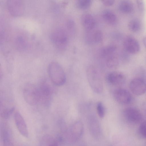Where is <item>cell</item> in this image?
Wrapping results in <instances>:
<instances>
[{"mask_svg": "<svg viewBox=\"0 0 146 146\" xmlns=\"http://www.w3.org/2000/svg\"><path fill=\"white\" fill-rule=\"evenodd\" d=\"M88 81L92 90L97 94H100L103 90V84L100 72L95 66H89L86 70Z\"/></svg>", "mask_w": 146, "mask_h": 146, "instance_id": "obj_1", "label": "cell"}, {"mask_svg": "<svg viewBox=\"0 0 146 146\" xmlns=\"http://www.w3.org/2000/svg\"><path fill=\"white\" fill-rule=\"evenodd\" d=\"M48 72L51 81L54 85L61 86L65 83L66 79L65 73L58 63L51 62L48 66Z\"/></svg>", "mask_w": 146, "mask_h": 146, "instance_id": "obj_2", "label": "cell"}, {"mask_svg": "<svg viewBox=\"0 0 146 146\" xmlns=\"http://www.w3.org/2000/svg\"><path fill=\"white\" fill-rule=\"evenodd\" d=\"M50 39L54 46L58 50H64L66 48L68 37L63 29L58 28L54 30L50 34Z\"/></svg>", "mask_w": 146, "mask_h": 146, "instance_id": "obj_3", "label": "cell"}, {"mask_svg": "<svg viewBox=\"0 0 146 146\" xmlns=\"http://www.w3.org/2000/svg\"><path fill=\"white\" fill-rule=\"evenodd\" d=\"M23 95L25 101L32 106L36 105L39 101V96L38 88L34 84H29L24 87Z\"/></svg>", "mask_w": 146, "mask_h": 146, "instance_id": "obj_4", "label": "cell"}, {"mask_svg": "<svg viewBox=\"0 0 146 146\" xmlns=\"http://www.w3.org/2000/svg\"><path fill=\"white\" fill-rule=\"evenodd\" d=\"M38 88L39 96V103L46 106L50 104L52 93V89L50 84L46 82H42Z\"/></svg>", "mask_w": 146, "mask_h": 146, "instance_id": "obj_5", "label": "cell"}, {"mask_svg": "<svg viewBox=\"0 0 146 146\" xmlns=\"http://www.w3.org/2000/svg\"><path fill=\"white\" fill-rule=\"evenodd\" d=\"M123 114L125 118L133 123H141L143 117L141 112L138 110L133 108H127L124 110Z\"/></svg>", "mask_w": 146, "mask_h": 146, "instance_id": "obj_6", "label": "cell"}, {"mask_svg": "<svg viewBox=\"0 0 146 146\" xmlns=\"http://www.w3.org/2000/svg\"><path fill=\"white\" fill-rule=\"evenodd\" d=\"M129 86L131 92L136 95H141L145 92V82L141 78H136L132 79Z\"/></svg>", "mask_w": 146, "mask_h": 146, "instance_id": "obj_7", "label": "cell"}, {"mask_svg": "<svg viewBox=\"0 0 146 146\" xmlns=\"http://www.w3.org/2000/svg\"><path fill=\"white\" fill-rule=\"evenodd\" d=\"M123 46L126 51L130 53L135 54L139 51L140 44L137 40L134 37L128 36L124 39Z\"/></svg>", "mask_w": 146, "mask_h": 146, "instance_id": "obj_8", "label": "cell"}, {"mask_svg": "<svg viewBox=\"0 0 146 146\" xmlns=\"http://www.w3.org/2000/svg\"><path fill=\"white\" fill-rule=\"evenodd\" d=\"M113 96L116 101L123 104L129 103L132 100V96L129 92L123 88L115 90L113 93Z\"/></svg>", "mask_w": 146, "mask_h": 146, "instance_id": "obj_9", "label": "cell"}, {"mask_svg": "<svg viewBox=\"0 0 146 146\" xmlns=\"http://www.w3.org/2000/svg\"><path fill=\"white\" fill-rule=\"evenodd\" d=\"M106 79L110 84L115 86L123 85L125 82L126 78L125 75L119 71H113L107 75Z\"/></svg>", "mask_w": 146, "mask_h": 146, "instance_id": "obj_10", "label": "cell"}, {"mask_svg": "<svg viewBox=\"0 0 146 146\" xmlns=\"http://www.w3.org/2000/svg\"><path fill=\"white\" fill-rule=\"evenodd\" d=\"M7 5L8 11L12 15L19 17L22 14L23 6L21 1L8 0L7 1Z\"/></svg>", "mask_w": 146, "mask_h": 146, "instance_id": "obj_11", "label": "cell"}, {"mask_svg": "<svg viewBox=\"0 0 146 146\" xmlns=\"http://www.w3.org/2000/svg\"><path fill=\"white\" fill-rule=\"evenodd\" d=\"M14 119L19 133L24 137H28L29 134L27 125L22 115L19 112H17L14 114Z\"/></svg>", "mask_w": 146, "mask_h": 146, "instance_id": "obj_12", "label": "cell"}, {"mask_svg": "<svg viewBox=\"0 0 146 146\" xmlns=\"http://www.w3.org/2000/svg\"><path fill=\"white\" fill-rule=\"evenodd\" d=\"M83 131L84 126L82 122L80 120L75 122L70 130V134L72 140L76 141L80 139L83 134Z\"/></svg>", "mask_w": 146, "mask_h": 146, "instance_id": "obj_13", "label": "cell"}, {"mask_svg": "<svg viewBox=\"0 0 146 146\" xmlns=\"http://www.w3.org/2000/svg\"><path fill=\"white\" fill-rule=\"evenodd\" d=\"M82 24L86 32L91 31L95 26L96 20L90 14H84L81 17Z\"/></svg>", "mask_w": 146, "mask_h": 146, "instance_id": "obj_14", "label": "cell"}, {"mask_svg": "<svg viewBox=\"0 0 146 146\" xmlns=\"http://www.w3.org/2000/svg\"><path fill=\"white\" fill-rule=\"evenodd\" d=\"M102 17L105 21L108 24L114 25L117 22V18L115 13L110 10L104 11L102 14Z\"/></svg>", "mask_w": 146, "mask_h": 146, "instance_id": "obj_15", "label": "cell"}, {"mask_svg": "<svg viewBox=\"0 0 146 146\" xmlns=\"http://www.w3.org/2000/svg\"><path fill=\"white\" fill-rule=\"evenodd\" d=\"M118 7L121 12L126 14L131 13L134 9L133 3L128 0L121 1L118 4Z\"/></svg>", "mask_w": 146, "mask_h": 146, "instance_id": "obj_16", "label": "cell"}, {"mask_svg": "<svg viewBox=\"0 0 146 146\" xmlns=\"http://www.w3.org/2000/svg\"><path fill=\"white\" fill-rule=\"evenodd\" d=\"M90 130L92 134L96 137H98L100 134L101 131L99 123L94 117H91L89 119Z\"/></svg>", "mask_w": 146, "mask_h": 146, "instance_id": "obj_17", "label": "cell"}, {"mask_svg": "<svg viewBox=\"0 0 146 146\" xmlns=\"http://www.w3.org/2000/svg\"><path fill=\"white\" fill-rule=\"evenodd\" d=\"M14 109V107H9L0 101V116L2 118L5 119L9 118Z\"/></svg>", "mask_w": 146, "mask_h": 146, "instance_id": "obj_18", "label": "cell"}, {"mask_svg": "<svg viewBox=\"0 0 146 146\" xmlns=\"http://www.w3.org/2000/svg\"><path fill=\"white\" fill-rule=\"evenodd\" d=\"M40 146H59V145L55 138L50 135H46L42 137Z\"/></svg>", "mask_w": 146, "mask_h": 146, "instance_id": "obj_19", "label": "cell"}, {"mask_svg": "<svg viewBox=\"0 0 146 146\" xmlns=\"http://www.w3.org/2000/svg\"><path fill=\"white\" fill-rule=\"evenodd\" d=\"M119 59L117 55L115 53L107 57L106 60V64L109 68H113L118 64Z\"/></svg>", "mask_w": 146, "mask_h": 146, "instance_id": "obj_20", "label": "cell"}, {"mask_svg": "<svg viewBox=\"0 0 146 146\" xmlns=\"http://www.w3.org/2000/svg\"><path fill=\"white\" fill-rule=\"evenodd\" d=\"M128 27L131 32L135 33L139 31L141 27L140 21L137 19H134L130 20L128 24Z\"/></svg>", "mask_w": 146, "mask_h": 146, "instance_id": "obj_21", "label": "cell"}, {"mask_svg": "<svg viewBox=\"0 0 146 146\" xmlns=\"http://www.w3.org/2000/svg\"><path fill=\"white\" fill-rule=\"evenodd\" d=\"M116 49V46L114 44H110L108 45L101 50V55L104 57H107L110 55L115 53Z\"/></svg>", "mask_w": 146, "mask_h": 146, "instance_id": "obj_22", "label": "cell"}, {"mask_svg": "<svg viewBox=\"0 0 146 146\" xmlns=\"http://www.w3.org/2000/svg\"><path fill=\"white\" fill-rule=\"evenodd\" d=\"M1 130L3 146H14L10 139L8 132L5 126L2 127Z\"/></svg>", "mask_w": 146, "mask_h": 146, "instance_id": "obj_23", "label": "cell"}, {"mask_svg": "<svg viewBox=\"0 0 146 146\" xmlns=\"http://www.w3.org/2000/svg\"><path fill=\"white\" fill-rule=\"evenodd\" d=\"M92 1L91 0H79L77 2V5L79 8L85 9L90 6Z\"/></svg>", "mask_w": 146, "mask_h": 146, "instance_id": "obj_24", "label": "cell"}, {"mask_svg": "<svg viewBox=\"0 0 146 146\" xmlns=\"http://www.w3.org/2000/svg\"><path fill=\"white\" fill-rule=\"evenodd\" d=\"M97 114L100 117L103 118L105 114V110L104 106L102 102H98L96 106Z\"/></svg>", "mask_w": 146, "mask_h": 146, "instance_id": "obj_25", "label": "cell"}, {"mask_svg": "<svg viewBox=\"0 0 146 146\" xmlns=\"http://www.w3.org/2000/svg\"><path fill=\"white\" fill-rule=\"evenodd\" d=\"M66 26L69 34L71 35H74L76 32V26L74 21L71 20H68Z\"/></svg>", "mask_w": 146, "mask_h": 146, "instance_id": "obj_26", "label": "cell"}, {"mask_svg": "<svg viewBox=\"0 0 146 146\" xmlns=\"http://www.w3.org/2000/svg\"><path fill=\"white\" fill-rule=\"evenodd\" d=\"M139 132L141 136L144 138L146 137V124L145 121H142L139 127Z\"/></svg>", "mask_w": 146, "mask_h": 146, "instance_id": "obj_27", "label": "cell"}, {"mask_svg": "<svg viewBox=\"0 0 146 146\" xmlns=\"http://www.w3.org/2000/svg\"><path fill=\"white\" fill-rule=\"evenodd\" d=\"M17 42L18 46L19 48L23 49L25 48L26 45V40L22 37H19L17 38Z\"/></svg>", "mask_w": 146, "mask_h": 146, "instance_id": "obj_28", "label": "cell"}, {"mask_svg": "<svg viewBox=\"0 0 146 146\" xmlns=\"http://www.w3.org/2000/svg\"><path fill=\"white\" fill-rule=\"evenodd\" d=\"M137 5L139 11L142 12L144 9V5L142 0H138L136 1Z\"/></svg>", "mask_w": 146, "mask_h": 146, "instance_id": "obj_29", "label": "cell"}, {"mask_svg": "<svg viewBox=\"0 0 146 146\" xmlns=\"http://www.w3.org/2000/svg\"><path fill=\"white\" fill-rule=\"evenodd\" d=\"M103 4L106 6H110L114 3L115 1L112 0H104L101 1Z\"/></svg>", "mask_w": 146, "mask_h": 146, "instance_id": "obj_30", "label": "cell"}, {"mask_svg": "<svg viewBox=\"0 0 146 146\" xmlns=\"http://www.w3.org/2000/svg\"><path fill=\"white\" fill-rule=\"evenodd\" d=\"M3 73L2 68L1 65L0 64V79H1L2 78L3 76Z\"/></svg>", "mask_w": 146, "mask_h": 146, "instance_id": "obj_31", "label": "cell"}, {"mask_svg": "<svg viewBox=\"0 0 146 146\" xmlns=\"http://www.w3.org/2000/svg\"><path fill=\"white\" fill-rule=\"evenodd\" d=\"M143 43L145 46L146 45V39L145 38H144L143 39Z\"/></svg>", "mask_w": 146, "mask_h": 146, "instance_id": "obj_32", "label": "cell"}]
</instances>
